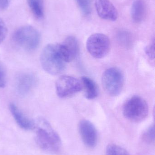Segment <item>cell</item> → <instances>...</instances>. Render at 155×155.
Listing matches in <instances>:
<instances>
[{
    "instance_id": "2e32d148",
    "label": "cell",
    "mask_w": 155,
    "mask_h": 155,
    "mask_svg": "<svg viewBox=\"0 0 155 155\" xmlns=\"http://www.w3.org/2000/svg\"><path fill=\"white\" fill-rule=\"evenodd\" d=\"M106 155H130L124 148L114 144L107 146Z\"/></svg>"
},
{
    "instance_id": "44dd1931",
    "label": "cell",
    "mask_w": 155,
    "mask_h": 155,
    "mask_svg": "<svg viewBox=\"0 0 155 155\" xmlns=\"http://www.w3.org/2000/svg\"><path fill=\"white\" fill-rule=\"evenodd\" d=\"M145 53L147 56L150 59L153 60L155 57V42L154 41L147 45L145 49Z\"/></svg>"
},
{
    "instance_id": "3957f363",
    "label": "cell",
    "mask_w": 155,
    "mask_h": 155,
    "mask_svg": "<svg viewBox=\"0 0 155 155\" xmlns=\"http://www.w3.org/2000/svg\"><path fill=\"white\" fill-rule=\"evenodd\" d=\"M13 40L17 45L28 51H33L38 47L41 40L39 31L29 25L22 26L15 32Z\"/></svg>"
},
{
    "instance_id": "ac0fdd59",
    "label": "cell",
    "mask_w": 155,
    "mask_h": 155,
    "mask_svg": "<svg viewBox=\"0 0 155 155\" xmlns=\"http://www.w3.org/2000/svg\"><path fill=\"white\" fill-rule=\"evenodd\" d=\"M143 138L146 142L148 143H152L154 141L155 127L153 125L150 127L145 132L143 135Z\"/></svg>"
},
{
    "instance_id": "8fae6325",
    "label": "cell",
    "mask_w": 155,
    "mask_h": 155,
    "mask_svg": "<svg viewBox=\"0 0 155 155\" xmlns=\"http://www.w3.org/2000/svg\"><path fill=\"white\" fill-rule=\"evenodd\" d=\"M36 81V77L32 74L24 73L20 74L16 78L17 91L21 94H25L32 90Z\"/></svg>"
},
{
    "instance_id": "9a60e30c",
    "label": "cell",
    "mask_w": 155,
    "mask_h": 155,
    "mask_svg": "<svg viewBox=\"0 0 155 155\" xmlns=\"http://www.w3.org/2000/svg\"><path fill=\"white\" fill-rule=\"evenodd\" d=\"M27 3L32 13L37 19L43 17L44 0H27Z\"/></svg>"
},
{
    "instance_id": "277c9868",
    "label": "cell",
    "mask_w": 155,
    "mask_h": 155,
    "mask_svg": "<svg viewBox=\"0 0 155 155\" xmlns=\"http://www.w3.org/2000/svg\"><path fill=\"white\" fill-rule=\"evenodd\" d=\"M146 101L138 96L132 97L125 103L123 114L126 118L133 122H139L145 119L148 114Z\"/></svg>"
},
{
    "instance_id": "ffe728a7",
    "label": "cell",
    "mask_w": 155,
    "mask_h": 155,
    "mask_svg": "<svg viewBox=\"0 0 155 155\" xmlns=\"http://www.w3.org/2000/svg\"><path fill=\"white\" fill-rule=\"evenodd\" d=\"M6 83V75L3 65L0 62V88H3Z\"/></svg>"
},
{
    "instance_id": "e0dca14e",
    "label": "cell",
    "mask_w": 155,
    "mask_h": 155,
    "mask_svg": "<svg viewBox=\"0 0 155 155\" xmlns=\"http://www.w3.org/2000/svg\"><path fill=\"white\" fill-rule=\"evenodd\" d=\"M78 6L85 15L90 14L92 12V0H76Z\"/></svg>"
},
{
    "instance_id": "4fadbf2b",
    "label": "cell",
    "mask_w": 155,
    "mask_h": 155,
    "mask_svg": "<svg viewBox=\"0 0 155 155\" xmlns=\"http://www.w3.org/2000/svg\"><path fill=\"white\" fill-rule=\"evenodd\" d=\"M83 89L84 91L85 96L88 99H93L97 97L99 89L96 83L90 78L83 76L81 78Z\"/></svg>"
},
{
    "instance_id": "5b68a950",
    "label": "cell",
    "mask_w": 155,
    "mask_h": 155,
    "mask_svg": "<svg viewBox=\"0 0 155 155\" xmlns=\"http://www.w3.org/2000/svg\"><path fill=\"white\" fill-rule=\"evenodd\" d=\"M102 82L103 87L107 94L112 96H116L123 90V75L119 69L109 68L103 73Z\"/></svg>"
},
{
    "instance_id": "5bb4252c",
    "label": "cell",
    "mask_w": 155,
    "mask_h": 155,
    "mask_svg": "<svg viewBox=\"0 0 155 155\" xmlns=\"http://www.w3.org/2000/svg\"><path fill=\"white\" fill-rule=\"evenodd\" d=\"M147 15V7L143 0H135L133 3L131 15L134 21L140 23L143 21Z\"/></svg>"
},
{
    "instance_id": "ba28073f",
    "label": "cell",
    "mask_w": 155,
    "mask_h": 155,
    "mask_svg": "<svg viewBox=\"0 0 155 155\" xmlns=\"http://www.w3.org/2000/svg\"><path fill=\"white\" fill-rule=\"evenodd\" d=\"M57 45L60 54L66 63L72 61L79 54V43L73 36H68L62 43Z\"/></svg>"
},
{
    "instance_id": "9c48e42d",
    "label": "cell",
    "mask_w": 155,
    "mask_h": 155,
    "mask_svg": "<svg viewBox=\"0 0 155 155\" xmlns=\"http://www.w3.org/2000/svg\"><path fill=\"white\" fill-rule=\"evenodd\" d=\"M79 131L82 140L85 145L91 148L96 146L98 134L93 123L88 120H82L79 123Z\"/></svg>"
},
{
    "instance_id": "d6986e66",
    "label": "cell",
    "mask_w": 155,
    "mask_h": 155,
    "mask_svg": "<svg viewBox=\"0 0 155 155\" xmlns=\"http://www.w3.org/2000/svg\"><path fill=\"white\" fill-rule=\"evenodd\" d=\"M7 33V29L6 25L4 21L0 18V44L5 39Z\"/></svg>"
},
{
    "instance_id": "6da1fadb",
    "label": "cell",
    "mask_w": 155,
    "mask_h": 155,
    "mask_svg": "<svg viewBox=\"0 0 155 155\" xmlns=\"http://www.w3.org/2000/svg\"><path fill=\"white\" fill-rule=\"evenodd\" d=\"M35 140L41 149L51 153L60 151L62 142L60 136L45 119L40 118L35 123Z\"/></svg>"
},
{
    "instance_id": "7a4b0ae2",
    "label": "cell",
    "mask_w": 155,
    "mask_h": 155,
    "mask_svg": "<svg viewBox=\"0 0 155 155\" xmlns=\"http://www.w3.org/2000/svg\"><path fill=\"white\" fill-rule=\"evenodd\" d=\"M40 61L44 70L52 75L60 74L65 69L66 62L60 54L57 44L46 45L41 53Z\"/></svg>"
},
{
    "instance_id": "8992f818",
    "label": "cell",
    "mask_w": 155,
    "mask_h": 155,
    "mask_svg": "<svg viewBox=\"0 0 155 155\" xmlns=\"http://www.w3.org/2000/svg\"><path fill=\"white\" fill-rule=\"evenodd\" d=\"M86 48L93 57L102 59L106 56L110 51V40L103 34H93L87 39Z\"/></svg>"
},
{
    "instance_id": "30bf717a",
    "label": "cell",
    "mask_w": 155,
    "mask_h": 155,
    "mask_svg": "<svg viewBox=\"0 0 155 155\" xmlns=\"http://www.w3.org/2000/svg\"><path fill=\"white\" fill-rule=\"evenodd\" d=\"M95 5L100 18L107 21H116L118 17L117 10L109 0H95Z\"/></svg>"
},
{
    "instance_id": "7c38bea8",
    "label": "cell",
    "mask_w": 155,
    "mask_h": 155,
    "mask_svg": "<svg viewBox=\"0 0 155 155\" xmlns=\"http://www.w3.org/2000/svg\"><path fill=\"white\" fill-rule=\"evenodd\" d=\"M9 108L12 115L20 127L24 130H28L35 127V123L23 114L15 104H10Z\"/></svg>"
},
{
    "instance_id": "7402d4cb",
    "label": "cell",
    "mask_w": 155,
    "mask_h": 155,
    "mask_svg": "<svg viewBox=\"0 0 155 155\" xmlns=\"http://www.w3.org/2000/svg\"><path fill=\"white\" fill-rule=\"evenodd\" d=\"M11 0H0V11L5 10L9 6Z\"/></svg>"
},
{
    "instance_id": "52a82bcc",
    "label": "cell",
    "mask_w": 155,
    "mask_h": 155,
    "mask_svg": "<svg viewBox=\"0 0 155 155\" xmlns=\"http://www.w3.org/2000/svg\"><path fill=\"white\" fill-rule=\"evenodd\" d=\"M56 92L58 97L68 98L83 89L81 81L76 78L68 75L61 76L56 83Z\"/></svg>"
}]
</instances>
